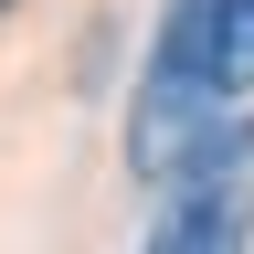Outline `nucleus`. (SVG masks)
<instances>
[{
  "mask_svg": "<svg viewBox=\"0 0 254 254\" xmlns=\"http://www.w3.org/2000/svg\"><path fill=\"white\" fill-rule=\"evenodd\" d=\"M0 11H21V0H0Z\"/></svg>",
  "mask_w": 254,
  "mask_h": 254,
  "instance_id": "7ed1b4c3",
  "label": "nucleus"
},
{
  "mask_svg": "<svg viewBox=\"0 0 254 254\" xmlns=\"http://www.w3.org/2000/svg\"><path fill=\"white\" fill-rule=\"evenodd\" d=\"M244 233H254V117L159 201V222H148L138 254H244Z\"/></svg>",
  "mask_w": 254,
  "mask_h": 254,
  "instance_id": "f03ea898",
  "label": "nucleus"
},
{
  "mask_svg": "<svg viewBox=\"0 0 254 254\" xmlns=\"http://www.w3.org/2000/svg\"><path fill=\"white\" fill-rule=\"evenodd\" d=\"M233 127H244V117L222 106L201 74H180V64H159V53H148L138 106H127V170H138V180H159V190H180V180L201 170L222 138H233Z\"/></svg>",
  "mask_w": 254,
  "mask_h": 254,
  "instance_id": "f257e3e1",
  "label": "nucleus"
}]
</instances>
